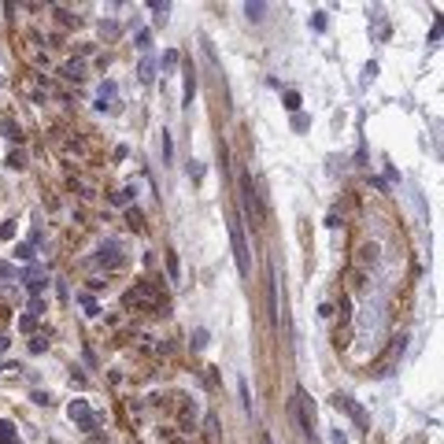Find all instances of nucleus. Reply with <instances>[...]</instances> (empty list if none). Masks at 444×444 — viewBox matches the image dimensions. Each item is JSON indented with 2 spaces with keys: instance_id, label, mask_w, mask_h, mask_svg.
<instances>
[{
  "instance_id": "nucleus-1",
  "label": "nucleus",
  "mask_w": 444,
  "mask_h": 444,
  "mask_svg": "<svg viewBox=\"0 0 444 444\" xmlns=\"http://www.w3.org/2000/svg\"><path fill=\"white\" fill-rule=\"evenodd\" d=\"M241 200H244V211L252 215V226H267V207H263V193L252 189V178L244 174L241 178Z\"/></svg>"
},
{
  "instance_id": "nucleus-2",
  "label": "nucleus",
  "mask_w": 444,
  "mask_h": 444,
  "mask_svg": "<svg viewBox=\"0 0 444 444\" xmlns=\"http://www.w3.org/2000/svg\"><path fill=\"white\" fill-rule=\"evenodd\" d=\"M230 241H233V252H237V267H241V274H248V244H244V230L237 222L230 226Z\"/></svg>"
},
{
  "instance_id": "nucleus-3",
  "label": "nucleus",
  "mask_w": 444,
  "mask_h": 444,
  "mask_svg": "<svg viewBox=\"0 0 444 444\" xmlns=\"http://www.w3.org/2000/svg\"><path fill=\"white\" fill-rule=\"evenodd\" d=\"M296 403H300V426L311 433V426H315V403L307 400V392H296Z\"/></svg>"
},
{
  "instance_id": "nucleus-4",
  "label": "nucleus",
  "mask_w": 444,
  "mask_h": 444,
  "mask_svg": "<svg viewBox=\"0 0 444 444\" xmlns=\"http://www.w3.org/2000/svg\"><path fill=\"white\" fill-rule=\"evenodd\" d=\"M71 418H78V422H82V426H86V429L93 426V418H89V411H86V407H82V403H71Z\"/></svg>"
},
{
  "instance_id": "nucleus-5",
  "label": "nucleus",
  "mask_w": 444,
  "mask_h": 444,
  "mask_svg": "<svg viewBox=\"0 0 444 444\" xmlns=\"http://www.w3.org/2000/svg\"><path fill=\"white\" fill-rule=\"evenodd\" d=\"M374 248H370V244H363V248H359V263H370V267H374Z\"/></svg>"
},
{
  "instance_id": "nucleus-6",
  "label": "nucleus",
  "mask_w": 444,
  "mask_h": 444,
  "mask_svg": "<svg viewBox=\"0 0 444 444\" xmlns=\"http://www.w3.org/2000/svg\"><path fill=\"white\" fill-rule=\"evenodd\" d=\"M8 167H15V171H23V167H26V156H23V152H12V156H8Z\"/></svg>"
},
{
  "instance_id": "nucleus-7",
  "label": "nucleus",
  "mask_w": 444,
  "mask_h": 444,
  "mask_svg": "<svg viewBox=\"0 0 444 444\" xmlns=\"http://www.w3.org/2000/svg\"><path fill=\"white\" fill-rule=\"evenodd\" d=\"M4 134H8V137H15V141H23V130H19V122H4Z\"/></svg>"
},
{
  "instance_id": "nucleus-8",
  "label": "nucleus",
  "mask_w": 444,
  "mask_h": 444,
  "mask_svg": "<svg viewBox=\"0 0 444 444\" xmlns=\"http://www.w3.org/2000/svg\"><path fill=\"white\" fill-rule=\"evenodd\" d=\"M63 74H67V78H74V82H78V78H82V63H67V67H63Z\"/></svg>"
},
{
  "instance_id": "nucleus-9",
  "label": "nucleus",
  "mask_w": 444,
  "mask_h": 444,
  "mask_svg": "<svg viewBox=\"0 0 444 444\" xmlns=\"http://www.w3.org/2000/svg\"><path fill=\"white\" fill-rule=\"evenodd\" d=\"M189 178H193V182H200V178H204V167L196 163V159H193V163H189Z\"/></svg>"
},
{
  "instance_id": "nucleus-10",
  "label": "nucleus",
  "mask_w": 444,
  "mask_h": 444,
  "mask_svg": "<svg viewBox=\"0 0 444 444\" xmlns=\"http://www.w3.org/2000/svg\"><path fill=\"white\" fill-rule=\"evenodd\" d=\"M244 12H248V19H263V4H248Z\"/></svg>"
},
{
  "instance_id": "nucleus-11",
  "label": "nucleus",
  "mask_w": 444,
  "mask_h": 444,
  "mask_svg": "<svg viewBox=\"0 0 444 444\" xmlns=\"http://www.w3.org/2000/svg\"><path fill=\"white\" fill-rule=\"evenodd\" d=\"M126 222L134 226V230H141V211H130V215H126Z\"/></svg>"
},
{
  "instance_id": "nucleus-12",
  "label": "nucleus",
  "mask_w": 444,
  "mask_h": 444,
  "mask_svg": "<svg viewBox=\"0 0 444 444\" xmlns=\"http://www.w3.org/2000/svg\"><path fill=\"white\" fill-rule=\"evenodd\" d=\"M285 104H289L292 111H296V108H300V97H296V93H285Z\"/></svg>"
}]
</instances>
